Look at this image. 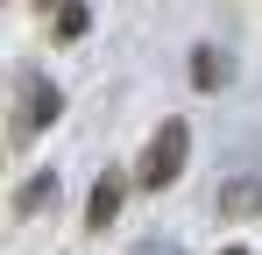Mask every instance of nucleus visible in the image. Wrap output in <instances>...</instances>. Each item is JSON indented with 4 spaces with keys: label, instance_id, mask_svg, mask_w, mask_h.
Returning <instances> with one entry per match:
<instances>
[{
    "label": "nucleus",
    "instance_id": "1",
    "mask_svg": "<svg viewBox=\"0 0 262 255\" xmlns=\"http://www.w3.org/2000/svg\"><path fill=\"white\" fill-rule=\"evenodd\" d=\"M184 149H191V128L184 121H163L149 135V149H142V163H135V184H149V192H163L184 177Z\"/></svg>",
    "mask_w": 262,
    "mask_h": 255
},
{
    "label": "nucleus",
    "instance_id": "2",
    "mask_svg": "<svg viewBox=\"0 0 262 255\" xmlns=\"http://www.w3.org/2000/svg\"><path fill=\"white\" fill-rule=\"evenodd\" d=\"M57 114H64V92H57L50 78H21V114H14V135L29 142V135H43Z\"/></svg>",
    "mask_w": 262,
    "mask_h": 255
},
{
    "label": "nucleus",
    "instance_id": "3",
    "mask_svg": "<svg viewBox=\"0 0 262 255\" xmlns=\"http://www.w3.org/2000/svg\"><path fill=\"white\" fill-rule=\"evenodd\" d=\"M121 199H128V177L106 170V177L92 184V199H85V227H92V234H106V227L121 220Z\"/></svg>",
    "mask_w": 262,
    "mask_h": 255
},
{
    "label": "nucleus",
    "instance_id": "4",
    "mask_svg": "<svg viewBox=\"0 0 262 255\" xmlns=\"http://www.w3.org/2000/svg\"><path fill=\"white\" fill-rule=\"evenodd\" d=\"M213 206H220V220H255V213H262V177H234V184H220Z\"/></svg>",
    "mask_w": 262,
    "mask_h": 255
},
{
    "label": "nucleus",
    "instance_id": "5",
    "mask_svg": "<svg viewBox=\"0 0 262 255\" xmlns=\"http://www.w3.org/2000/svg\"><path fill=\"white\" fill-rule=\"evenodd\" d=\"M227 78H234V64L220 57L213 42H199V50H191V85H199V92H213V85H227Z\"/></svg>",
    "mask_w": 262,
    "mask_h": 255
},
{
    "label": "nucleus",
    "instance_id": "6",
    "mask_svg": "<svg viewBox=\"0 0 262 255\" xmlns=\"http://www.w3.org/2000/svg\"><path fill=\"white\" fill-rule=\"evenodd\" d=\"M50 199H57V170H36V177L14 192V213H43Z\"/></svg>",
    "mask_w": 262,
    "mask_h": 255
},
{
    "label": "nucleus",
    "instance_id": "7",
    "mask_svg": "<svg viewBox=\"0 0 262 255\" xmlns=\"http://www.w3.org/2000/svg\"><path fill=\"white\" fill-rule=\"evenodd\" d=\"M85 29H92V14L78 7V0H64V7H57V36H64V42H78Z\"/></svg>",
    "mask_w": 262,
    "mask_h": 255
},
{
    "label": "nucleus",
    "instance_id": "8",
    "mask_svg": "<svg viewBox=\"0 0 262 255\" xmlns=\"http://www.w3.org/2000/svg\"><path fill=\"white\" fill-rule=\"evenodd\" d=\"M36 7H43V14H50V7H64V0H36Z\"/></svg>",
    "mask_w": 262,
    "mask_h": 255
},
{
    "label": "nucleus",
    "instance_id": "9",
    "mask_svg": "<svg viewBox=\"0 0 262 255\" xmlns=\"http://www.w3.org/2000/svg\"><path fill=\"white\" fill-rule=\"evenodd\" d=\"M227 255H248V248H227Z\"/></svg>",
    "mask_w": 262,
    "mask_h": 255
}]
</instances>
